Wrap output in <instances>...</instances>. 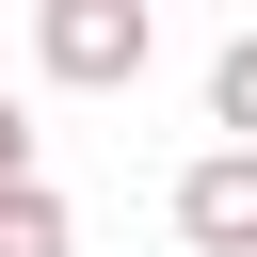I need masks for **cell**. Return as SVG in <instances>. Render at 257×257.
<instances>
[{"mask_svg":"<svg viewBox=\"0 0 257 257\" xmlns=\"http://www.w3.org/2000/svg\"><path fill=\"white\" fill-rule=\"evenodd\" d=\"M0 257H80V225H64V193H48V177H16V193H0Z\"/></svg>","mask_w":257,"mask_h":257,"instance_id":"3","label":"cell"},{"mask_svg":"<svg viewBox=\"0 0 257 257\" xmlns=\"http://www.w3.org/2000/svg\"><path fill=\"white\" fill-rule=\"evenodd\" d=\"M145 48H161V16H145V0H48V16H32V64H48V80H80V96L145 80Z\"/></svg>","mask_w":257,"mask_h":257,"instance_id":"1","label":"cell"},{"mask_svg":"<svg viewBox=\"0 0 257 257\" xmlns=\"http://www.w3.org/2000/svg\"><path fill=\"white\" fill-rule=\"evenodd\" d=\"M177 241L193 257H257V145H209L177 177Z\"/></svg>","mask_w":257,"mask_h":257,"instance_id":"2","label":"cell"},{"mask_svg":"<svg viewBox=\"0 0 257 257\" xmlns=\"http://www.w3.org/2000/svg\"><path fill=\"white\" fill-rule=\"evenodd\" d=\"M32 177V112H16V80H0V193Z\"/></svg>","mask_w":257,"mask_h":257,"instance_id":"5","label":"cell"},{"mask_svg":"<svg viewBox=\"0 0 257 257\" xmlns=\"http://www.w3.org/2000/svg\"><path fill=\"white\" fill-rule=\"evenodd\" d=\"M209 128L257 145V32H225V64H209Z\"/></svg>","mask_w":257,"mask_h":257,"instance_id":"4","label":"cell"}]
</instances>
